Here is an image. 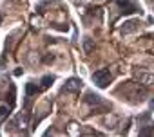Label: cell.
Wrapping results in <instances>:
<instances>
[{
	"instance_id": "cell-8",
	"label": "cell",
	"mask_w": 154,
	"mask_h": 137,
	"mask_svg": "<svg viewBox=\"0 0 154 137\" xmlns=\"http://www.w3.org/2000/svg\"><path fill=\"white\" fill-rule=\"evenodd\" d=\"M27 121H29V115H27V114H20V115L17 117V123H18V128H20V130H24V128L27 126Z\"/></svg>"
},
{
	"instance_id": "cell-4",
	"label": "cell",
	"mask_w": 154,
	"mask_h": 137,
	"mask_svg": "<svg viewBox=\"0 0 154 137\" xmlns=\"http://www.w3.org/2000/svg\"><path fill=\"white\" fill-rule=\"evenodd\" d=\"M136 78H138L140 83H143L147 87H152L154 85V74L152 72H140V74H136Z\"/></svg>"
},
{
	"instance_id": "cell-7",
	"label": "cell",
	"mask_w": 154,
	"mask_h": 137,
	"mask_svg": "<svg viewBox=\"0 0 154 137\" xmlns=\"http://www.w3.org/2000/svg\"><path fill=\"white\" fill-rule=\"evenodd\" d=\"M103 121H105L107 128H111V130H114V128L118 126V123H120V119H118L116 115H112V114H109V115H107V117H105Z\"/></svg>"
},
{
	"instance_id": "cell-15",
	"label": "cell",
	"mask_w": 154,
	"mask_h": 137,
	"mask_svg": "<svg viewBox=\"0 0 154 137\" xmlns=\"http://www.w3.org/2000/svg\"><path fill=\"white\" fill-rule=\"evenodd\" d=\"M0 18H2V16H0Z\"/></svg>"
},
{
	"instance_id": "cell-1",
	"label": "cell",
	"mask_w": 154,
	"mask_h": 137,
	"mask_svg": "<svg viewBox=\"0 0 154 137\" xmlns=\"http://www.w3.org/2000/svg\"><path fill=\"white\" fill-rule=\"evenodd\" d=\"M111 71L109 68H100V71H96L94 74H93V81L100 87V89H105L107 85H109V81H111Z\"/></svg>"
},
{
	"instance_id": "cell-14",
	"label": "cell",
	"mask_w": 154,
	"mask_h": 137,
	"mask_svg": "<svg viewBox=\"0 0 154 137\" xmlns=\"http://www.w3.org/2000/svg\"><path fill=\"white\" fill-rule=\"evenodd\" d=\"M150 108H154V99H152V101H150Z\"/></svg>"
},
{
	"instance_id": "cell-9",
	"label": "cell",
	"mask_w": 154,
	"mask_h": 137,
	"mask_svg": "<svg viewBox=\"0 0 154 137\" xmlns=\"http://www.w3.org/2000/svg\"><path fill=\"white\" fill-rule=\"evenodd\" d=\"M84 49H85V52H91V51L94 49V43H93L91 38H85V42H84Z\"/></svg>"
},
{
	"instance_id": "cell-11",
	"label": "cell",
	"mask_w": 154,
	"mask_h": 137,
	"mask_svg": "<svg viewBox=\"0 0 154 137\" xmlns=\"http://www.w3.org/2000/svg\"><path fill=\"white\" fill-rule=\"evenodd\" d=\"M53 80H54L53 76H45V78L42 80V87H44V89H47V87H49V85L53 83Z\"/></svg>"
},
{
	"instance_id": "cell-3",
	"label": "cell",
	"mask_w": 154,
	"mask_h": 137,
	"mask_svg": "<svg viewBox=\"0 0 154 137\" xmlns=\"http://www.w3.org/2000/svg\"><path fill=\"white\" fill-rule=\"evenodd\" d=\"M80 89H82V81L76 80V78H71V80L62 87V92H65V94H76Z\"/></svg>"
},
{
	"instance_id": "cell-12",
	"label": "cell",
	"mask_w": 154,
	"mask_h": 137,
	"mask_svg": "<svg viewBox=\"0 0 154 137\" xmlns=\"http://www.w3.org/2000/svg\"><path fill=\"white\" fill-rule=\"evenodd\" d=\"M8 114H9V106H6V105H4V106H0V119H4Z\"/></svg>"
},
{
	"instance_id": "cell-2",
	"label": "cell",
	"mask_w": 154,
	"mask_h": 137,
	"mask_svg": "<svg viewBox=\"0 0 154 137\" xmlns=\"http://www.w3.org/2000/svg\"><path fill=\"white\" fill-rule=\"evenodd\" d=\"M116 4L120 6L123 15H131V13H138L140 11V6L134 2V0H116Z\"/></svg>"
},
{
	"instance_id": "cell-6",
	"label": "cell",
	"mask_w": 154,
	"mask_h": 137,
	"mask_svg": "<svg viewBox=\"0 0 154 137\" xmlns=\"http://www.w3.org/2000/svg\"><path fill=\"white\" fill-rule=\"evenodd\" d=\"M138 27H140V22H138V20H129V22H125V24H123L122 33H123V34H129V33L136 31Z\"/></svg>"
},
{
	"instance_id": "cell-13",
	"label": "cell",
	"mask_w": 154,
	"mask_h": 137,
	"mask_svg": "<svg viewBox=\"0 0 154 137\" xmlns=\"http://www.w3.org/2000/svg\"><path fill=\"white\" fill-rule=\"evenodd\" d=\"M154 130H152V126H147V128H141L140 130V135H149V133H152Z\"/></svg>"
},
{
	"instance_id": "cell-5",
	"label": "cell",
	"mask_w": 154,
	"mask_h": 137,
	"mask_svg": "<svg viewBox=\"0 0 154 137\" xmlns=\"http://www.w3.org/2000/svg\"><path fill=\"white\" fill-rule=\"evenodd\" d=\"M85 101H87L89 105H93V106H103V105H105V101H103L98 94H93V92H87Z\"/></svg>"
},
{
	"instance_id": "cell-10",
	"label": "cell",
	"mask_w": 154,
	"mask_h": 137,
	"mask_svg": "<svg viewBox=\"0 0 154 137\" xmlns=\"http://www.w3.org/2000/svg\"><path fill=\"white\" fill-rule=\"evenodd\" d=\"M35 92H36V85H35V83H27V87H26V94H27V98L33 96Z\"/></svg>"
}]
</instances>
